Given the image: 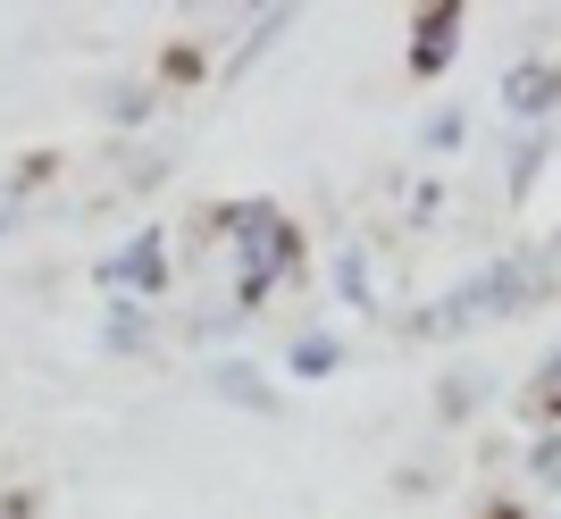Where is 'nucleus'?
Wrapping results in <instances>:
<instances>
[{
	"instance_id": "obj_1",
	"label": "nucleus",
	"mask_w": 561,
	"mask_h": 519,
	"mask_svg": "<svg viewBox=\"0 0 561 519\" xmlns=\"http://www.w3.org/2000/svg\"><path fill=\"white\" fill-rule=\"evenodd\" d=\"M545 277H561V252H545V260H503V268H486L478 285H461L445 310H427L420 327H427V335H445V327H478V319H503V310L528 302Z\"/></svg>"
},
{
	"instance_id": "obj_2",
	"label": "nucleus",
	"mask_w": 561,
	"mask_h": 519,
	"mask_svg": "<svg viewBox=\"0 0 561 519\" xmlns=\"http://www.w3.org/2000/svg\"><path fill=\"white\" fill-rule=\"evenodd\" d=\"M545 93H553V68H519L512 76V109H545Z\"/></svg>"
},
{
	"instance_id": "obj_3",
	"label": "nucleus",
	"mask_w": 561,
	"mask_h": 519,
	"mask_svg": "<svg viewBox=\"0 0 561 519\" xmlns=\"http://www.w3.org/2000/svg\"><path fill=\"white\" fill-rule=\"evenodd\" d=\"M294 369H302V378H328V369H335V344L302 335V344H294Z\"/></svg>"
},
{
	"instance_id": "obj_4",
	"label": "nucleus",
	"mask_w": 561,
	"mask_h": 519,
	"mask_svg": "<svg viewBox=\"0 0 561 519\" xmlns=\"http://www.w3.org/2000/svg\"><path fill=\"white\" fill-rule=\"evenodd\" d=\"M545 369H553V378H545V385H537V402H545V411H561V353H553V360H545Z\"/></svg>"
},
{
	"instance_id": "obj_5",
	"label": "nucleus",
	"mask_w": 561,
	"mask_h": 519,
	"mask_svg": "<svg viewBox=\"0 0 561 519\" xmlns=\"http://www.w3.org/2000/svg\"><path fill=\"white\" fill-rule=\"evenodd\" d=\"M9 210H18V185H0V227H9Z\"/></svg>"
},
{
	"instance_id": "obj_6",
	"label": "nucleus",
	"mask_w": 561,
	"mask_h": 519,
	"mask_svg": "<svg viewBox=\"0 0 561 519\" xmlns=\"http://www.w3.org/2000/svg\"><path fill=\"white\" fill-rule=\"evenodd\" d=\"M9 519H18V511H9Z\"/></svg>"
}]
</instances>
